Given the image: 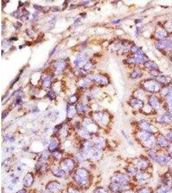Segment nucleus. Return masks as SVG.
Listing matches in <instances>:
<instances>
[{"label": "nucleus", "instance_id": "6ab92c4d", "mask_svg": "<svg viewBox=\"0 0 172 193\" xmlns=\"http://www.w3.org/2000/svg\"><path fill=\"white\" fill-rule=\"evenodd\" d=\"M49 191H57L61 189V185L56 181H53V182L49 183L47 186H46Z\"/></svg>", "mask_w": 172, "mask_h": 193}, {"label": "nucleus", "instance_id": "6e6552de", "mask_svg": "<svg viewBox=\"0 0 172 193\" xmlns=\"http://www.w3.org/2000/svg\"><path fill=\"white\" fill-rule=\"evenodd\" d=\"M156 122L159 124L171 125L172 124V116L170 115L168 112L160 115L157 117L155 119Z\"/></svg>", "mask_w": 172, "mask_h": 193}, {"label": "nucleus", "instance_id": "dca6fc26", "mask_svg": "<svg viewBox=\"0 0 172 193\" xmlns=\"http://www.w3.org/2000/svg\"><path fill=\"white\" fill-rule=\"evenodd\" d=\"M74 162L70 159H64L61 162V168L63 171H71L74 169Z\"/></svg>", "mask_w": 172, "mask_h": 193}, {"label": "nucleus", "instance_id": "c756f323", "mask_svg": "<svg viewBox=\"0 0 172 193\" xmlns=\"http://www.w3.org/2000/svg\"><path fill=\"white\" fill-rule=\"evenodd\" d=\"M138 171H139V169L137 167H135V166H132V167H129V168H128V169H127V171L129 173L135 174V175H136V174L138 173Z\"/></svg>", "mask_w": 172, "mask_h": 193}, {"label": "nucleus", "instance_id": "f03ea898", "mask_svg": "<svg viewBox=\"0 0 172 193\" xmlns=\"http://www.w3.org/2000/svg\"><path fill=\"white\" fill-rule=\"evenodd\" d=\"M74 180L81 186H86L89 183V173L85 169H80L76 172L74 176Z\"/></svg>", "mask_w": 172, "mask_h": 193}, {"label": "nucleus", "instance_id": "79ce46f5", "mask_svg": "<svg viewBox=\"0 0 172 193\" xmlns=\"http://www.w3.org/2000/svg\"><path fill=\"white\" fill-rule=\"evenodd\" d=\"M94 193H107L106 191L103 189H98Z\"/></svg>", "mask_w": 172, "mask_h": 193}, {"label": "nucleus", "instance_id": "0eeeda50", "mask_svg": "<svg viewBox=\"0 0 172 193\" xmlns=\"http://www.w3.org/2000/svg\"><path fill=\"white\" fill-rule=\"evenodd\" d=\"M112 180L114 183L121 184H128L130 180V178L125 174H117L112 178Z\"/></svg>", "mask_w": 172, "mask_h": 193}, {"label": "nucleus", "instance_id": "de8ad7c7", "mask_svg": "<svg viewBox=\"0 0 172 193\" xmlns=\"http://www.w3.org/2000/svg\"><path fill=\"white\" fill-rule=\"evenodd\" d=\"M170 172H171V175H172V163L170 164Z\"/></svg>", "mask_w": 172, "mask_h": 193}, {"label": "nucleus", "instance_id": "72a5a7b5", "mask_svg": "<svg viewBox=\"0 0 172 193\" xmlns=\"http://www.w3.org/2000/svg\"><path fill=\"white\" fill-rule=\"evenodd\" d=\"M84 61V59L83 58H79L78 59H76L74 61V64H75L76 66H79L80 64H81L82 63H83Z\"/></svg>", "mask_w": 172, "mask_h": 193}, {"label": "nucleus", "instance_id": "2f4dec72", "mask_svg": "<svg viewBox=\"0 0 172 193\" xmlns=\"http://www.w3.org/2000/svg\"><path fill=\"white\" fill-rule=\"evenodd\" d=\"M167 103V112L172 116V102H166Z\"/></svg>", "mask_w": 172, "mask_h": 193}, {"label": "nucleus", "instance_id": "f704fd0d", "mask_svg": "<svg viewBox=\"0 0 172 193\" xmlns=\"http://www.w3.org/2000/svg\"><path fill=\"white\" fill-rule=\"evenodd\" d=\"M165 137H166L168 141H169L170 143H172V131L168 132V133L166 134Z\"/></svg>", "mask_w": 172, "mask_h": 193}, {"label": "nucleus", "instance_id": "412c9836", "mask_svg": "<svg viewBox=\"0 0 172 193\" xmlns=\"http://www.w3.org/2000/svg\"><path fill=\"white\" fill-rule=\"evenodd\" d=\"M52 173L53 174V175H54L57 177L62 178L64 176V171H63V170L60 169L58 167H56V166H54V167L52 168Z\"/></svg>", "mask_w": 172, "mask_h": 193}, {"label": "nucleus", "instance_id": "37998d69", "mask_svg": "<svg viewBox=\"0 0 172 193\" xmlns=\"http://www.w3.org/2000/svg\"><path fill=\"white\" fill-rule=\"evenodd\" d=\"M77 159H78V160H84V157H83V155L81 154H79L77 155Z\"/></svg>", "mask_w": 172, "mask_h": 193}, {"label": "nucleus", "instance_id": "c9c22d12", "mask_svg": "<svg viewBox=\"0 0 172 193\" xmlns=\"http://www.w3.org/2000/svg\"><path fill=\"white\" fill-rule=\"evenodd\" d=\"M52 155L53 157L56 159H59L61 157V153H59V151H53Z\"/></svg>", "mask_w": 172, "mask_h": 193}, {"label": "nucleus", "instance_id": "ea45409f", "mask_svg": "<svg viewBox=\"0 0 172 193\" xmlns=\"http://www.w3.org/2000/svg\"><path fill=\"white\" fill-rule=\"evenodd\" d=\"M77 109L79 111H83L85 109V106L83 104H79L77 106Z\"/></svg>", "mask_w": 172, "mask_h": 193}, {"label": "nucleus", "instance_id": "a19ab883", "mask_svg": "<svg viewBox=\"0 0 172 193\" xmlns=\"http://www.w3.org/2000/svg\"><path fill=\"white\" fill-rule=\"evenodd\" d=\"M91 67H92L91 64L86 63L85 65V66H84V69H85V70H89L91 68Z\"/></svg>", "mask_w": 172, "mask_h": 193}, {"label": "nucleus", "instance_id": "a878e982", "mask_svg": "<svg viewBox=\"0 0 172 193\" xmlns=\"http://www.w3.org/2000/svg\"><path fill=\"white\" fill-rule=\"evenodd\" d=\"M160 94L164 99L168 97V94H169V86H164L162 87L161 90L160 91Z\"/></svg>", "mask_w": 172, "mask_h": 193}, {"label": "nucleus", "instance_id": "bb28decb", "mask_svg": "<svg viewBox=\"0 0 172 193\" xmlns=\"http://www.w3.org/2000/svg\"><path fill=\"white\" fill-rule=\"evenodd\" d=\"M164 28L165 29L168 33L172 32V20H168L164 25Z\"/></svg>", "mask_w": 172, "mask_h": 193}, {"label": "nucleus", "instance_id": "e433bc0d", "mask_svg": "<svg viewBox=\"0 0 172 193\" xmlns=\"http://www.w3.org/2000/svg\"><path fill=\"white\" fill-rule=\"evenodd\" d=\"M64 66V63L62 61H61L58 63V64L57 65V70H61Z\"/></svg>", "mask_w": 172, "mask_h": 193}, {"label": "nucleus", "instance_id": "39448f33", "mask_svg": "<svg viewBox=\"0 0 172 193\" xmlns=\"http://www.w3.org/2000/svg\"><path fill=\"white\" fill-rule=\"evenodd\" d=\"M139 126L141 131L149 132V133L152 134L155 133L157 132V129L146 120H141L139 122Z\"/></svg>", "mask_w": 172, "mask_h": 193}, {"label": "nucleus", "instance_id": "a18cd8bd", "mask_svg": "<svg viewBox=\"0 0 172 193\" xmlns=\"http://www.w3.org/2000/svg\"><path fill=\"white\" fill-rule=\"evenodd\" d=\"M123 193H134V192H133L132 191H129V190H128V191H126L123 192Z\"/></svg>", "mask_w": 172, "mask_h": 193}, {"label": "nucleus", "instance_id": "4c0bfd02", "mask_svg": "<svg viewBox=\"0 0 172 193\" xmlns=\"http://www.w3.org/2000/svg\"><path fill=\"white\" fill-rule=\"evenodd\" d=\"M167 151L168 153L172 157V143H170L169 146L167 147Z\"/></svg>", "mask_w": 172, "mask_h": 193}, {"label": "nucleus", "instance_id": "4468645a", "mask_svg": "<svg viewBox=\"0 0 172 193\" xmlns=\"http://www.w3.org/2000/svg\"><path fill=\"white\" fill-rule=\"evenodd\" d=\"M134 164L135 167L141 170L147 169L148 168H149V166L150 165V162H149L146 158L137 159V160H136Z\"/></svg>", "mask_w": 172, "mask_h": 193}, {"label": "nucleus", "instance_id": "473e14b6", "mask_svg": "<svg viewBox=\"0 0 172 193\" xmlns=\"http://www.w3.org/2000/svg\"><path fill=\"white\" fill-rule=\"evenodd\" d=\"M67 114L68 115V116H72V115H74V113H75V109L74 107L72 106H69L67 109Z\"/></svg>", "mask_w": 172, "mask_h": 193}, {"label": "nucleus", "instance_id": "f8f14e48", "mask_svg": "<svg viewBox=\"0 0 172 193\" xmlns=\"http://www.w3.org/2000/svg\"><path fill=\"white\" fill-rule=\"evenodd\" d=\"M157 140V144L161 148H166L170 144V142L168 141V139L165 136L160 134L157 136V137L156 138Z\"/></svg>", "mask_w": 172, "mask_h": 193}, {"label": "nucleus", "instance_id": "423d86ee", "mask_svg": "<svg viewBox=\"0 0 172 193\" xmlns=\"http://www.w3.org/2000/svg\"><path fill=\"white\" fill-rule=\"evenodd\" d=\"M110 189L114 193H123L126 191L129 190V187L128 184H121L113 182L110 184Z\"/></svg>", "mask_w": 172, "mask_h": 193}, {"label": "nucleus", "instance_id": "1a4fd4ad", "mask_svg": "<svg viewBox=\"0 0 172 193\" xmlns=\"http://www.w3.org/2000/svg\"><path fill=\"white\" fill-rule=\"evenodd\" d=\"M155 80L157 81L160 84H161L162 86H169L171 84V78L169 75L160 74L159 76L155 78Z\"/></svg>", "mask_w": 172, "mask_h": 193}, {"label": "nucleus", "instance_id": "cd10ccee", "mask_svg": "<svg viewBox=\"0 0 172 193\" xmlns=\"http://www.w3.org/2000/svg\"><path fill=\"white\" fill-rule=\"evenodd\" d=\"M142 75H143V74H142V72H141V70H136L133 71L130 77L133 79H137V78L142 77Z\"/></svg>", "mask_w": 172, "mask_h": 193}, {"label": "nucleus", "instance_id": "20e7f679", "mask_svg": "<svg viewBox=\"0 0 172 193\" xmlns=\"http://www.w3.org/2000/svg\"><path fill=\"white\" fill-rule=\"evenodd\" d=\"M156 48L160 50H169L172 52V37H168L166 39L157 41L155 43Z\"/></svg>", "mask_w": 172, "mask_h": 193}, {"label": "nucleus", "instance_id": "58836bf2", "mask_svg": "<svg viewBox=\"0 0 172 193\" xmlns=\"http://www.w3.org/2000/svg\"><path fill=\"white\" fill-rule=\"evenodd\" d=\"M48 97L50 98V99H51V100H53V99H55V97H56V95L54 93V92H50L48 93Z\"/></svg>", "mask_w": 172, "mask_h": 193}, {"label": "nucleus", "instance_id": "49530a36", "mask_svg": "<svg viewBox=\"0 0 172 193\" xmlns=\"http://www.w3.org/2000/svg\"><path fill=\"white\" fill-rule=\"evenodd\" d=\"M119 22H120V20H117V21H113V24H117V23H119Z\"/></svg>", "mask_w": 172, "mask_h": 193}, {"label": "nucleus", "instance_id": "7ed1b4c3", "mask_svg": "<svg viewBox=\"0 0 172 193\" xmlns=\"http://www.w3.org/2000/svg\"><path fill=\"white\" fill-rule=\"evenodd\" d=\"M143 87L144 90L150 93H159L161 90L162 86L156 81L155 79H150L144 82Z\"/></svg>", "mask_w": 172, "mask_h": 193}, {"label": "nucleus", "instance_id": "4be33fe9", "mask_svg": "<svg viewBox=\"0 0 172 193\" xmlns=\"http://www.w3.org/2000/svg\"><path fill=\"white\" fill-rule=\"evenodd\" d=\"M172 191L171 187L162 185L156 190V193H171Z\"/></svg>", "mask_w": 172, "mask_h": 193}, {"label": "nucleus", "instance_id": "b1692460", "mask_svg": "<svg viewBox=\"0 0 172 193\" xmlns=\"http://www.w3.org/2000/svg\"><path fill=\"white\" fill-rule=\"evenodd\" d=\"M92 79H94L95 81H97V82L99 83V84H101L102 85H105L107 84L106 79L102 76H100V75H94Z\"/></svg>", "mask_w": 172, "mask_h": 193}, {"label": "nucleus", "instance_id": "9d476101", "mask_svg": "<svg viewBox=\"0 0 172 193\" xmlns=\"http://www.w3.org/2000/svg\"><path fill=\"white\" fill-rule=\"evenodd\" d=\"M135 180L140 184H146L150 179V176L148 173L144 172L137 173L135 175Z\"/></svg>", "mask_w": 172, "mask_h": 193}, {"label": "nucleus", "instance_id": "f3484780", "mask_svg": "<svg viewBox=\"0 0 172 193\" xmlns=\"http://www.w3.org/2000/svg\"><path fill=\"white\" fill-rule=\"evenodd\" d=\"M34 181V176L31 173H29L25 175L24 180H23V184L24 186L29 187L31 186Z\"/></svg>", "mask_w": 172, "mask_h": 193}, {"label": "nucleus", "instance_id": "aec40b11", "mask_svg": "<svg viewBox=\"0 0 172 193\" xmlns=\"http://www.w3.org/2000/svg\"><path fill=\"white\" fill-rule=\"evenodd\" d=\"M144 66L146 69H148L149 71H151L153 70H159V66L156 63L152 61V60H148L147 62L144 63Z\"/></svg>", "mask_w": 172, "mask_h": 193}, {"label": "nucleus", "instance_id": "c03bdc74", "mask_svg": "<svg viewBox=\"0 0 172 193\" xmlns=\"http://www.w3.org/2000/svg\"><path fill=\"white\" fill-rule=\"evenodd\" d=\"M26 190H25V189H22V190L18 191L17 193H26Z\"/></svg>", "mask_w": 172, "mask_h": 193}, {"label": "nucleus", "instance_id": "393cba45", "mask_svg": "<svg viewBox=\"0 0 172 193\" xmlns=\"http://www.w3.org/2000/svg\"><path fill=\"white\" fill-rule=\"evenodd\" d=\"M57 146H58V142L57 140L53 139L51 142H50V144L48 146V150L51 152H53L57 149Z\"/></svg>", "mask_w": 172, "mask_h": 193}, {"label": "nucleus", "instance_id": "09e8293b", "mask_svg": "<svg viewBox=\"0 0 172 193\" xmlns=\"http://www.w3.org/2000/svg\"><path fill=\"white\" fill-rule=\"evenodd\" d=\"M171 59L172 60V52H171Z\"/></svg>", "mask_w": 172, "mask_h": 193}, {"label": "nucleus", "instance_id": "a211bd4d", "mask_svg": "<svg viewBox=\"0 0 172 193\" xmlns=\"http://www.w3.org/2000/svg\"><path fill=\"white\" fill-rule=\"evenodd\" d=\"M131 106L133 108L139 109L144 107V103L143 101L139 100L138 99H133L130 101Z\"/></svg>", "mask_w": 172, "mask_h": 193}, {"label": "nucleus", "instance_id": "5701e85b", "mask_svg": "<svg viewBox=\"0 0 172 193\" xmlns=\"http://www.w3.org/2000/svg\"><path fill=\"white\" fill-rule=\"evenodd\" d=\"M148 156L152 160L157 163V161L159 158V154L154 149H150V151L148 152Z\"/></svg>", "mask_w": 172, "mask_h": 193}, {"label": "nucleus", "instance_id": "2eb2a0df", "mask_svg": "<svg viewBox=\"0 0 172 193\" xmlns=\"http://www.w3.org/2000/svg\"><path fill=\"white\" fill-rule=\"evenodd\" d=\"M155 36L156 38L158 39V41L163 40L166 39L168 37V33L164 28L160 27L156 30L155 33Z\"/></svg>", "mask_w": 172, "mask_h": 193}, {"label": "nucleus", "instance_id": "f257e3e1", "mask_svg": "<svg viewBox=\"0 0 172 193\" xmlns=\"http://www.w3.org/2000/svg\"><path fill=\"white\" fill-rule=\"evenodd\" d=\"M138 137L140 141L144 143L145 146L150 149H154L157 146V140L154 136V134L149 133V132L141 131L138 134Z\"/></svg>", "mask_w": 172, "mask_h": 193}, {"label": "nucleus", "instance_id": "9b49d317", "mask_svg": "<svg viewBox=\"0 0 172 193\" xmlns=\"http://www.w3.org/2000/svg\"><path fill=\"white\" fill-rule=\"evenodd\" d=\"M148 103L150 106L154 109L155 110H159L161 107V104L160 101L157 97L155 96H150L148 99Z\"/></svg>", "mask_w": 172, "mask_h": 193}, {"label": "nucleus", "instance_id": "7c9ffc66", "mask_svg": "<svg viewBox=\"0 0 172 193\" xmlns=\"http://www.w3.org/2000/svg\"><path fill=\"white\" fill-rule=\"evenodd\" d=\"M51 78L50 77H46L43 79V85L46 87H48L51 84Z\"/></svg>", "mask_w": 172, "mask_h": 193}, {"label": "nucleus", "instance_id": "c85d7f7f", "mask_svg": "<svg viewBox=\"0 0 172 193\" xmlns=\"http://www.w3.org/2000/svg\"><path fill=\"white\" fill-rule=\"evenodd\" d=\"M137 193H153V192L150 188L142 187L137 191Z\"/></svg>", "mask_w": 172, "mask_h": 193}, {"label": "nucleus", "instance_id": "ddd939ff", "mask_svg": "<svg viewBox=\"0 0 172 193\" xmlns=\"http://www.w3.org/2000/svg\"><path fill=\"white\" fill-rule=\"evenodd\" d=\"M172 157L168 153L159 154V158L157 163L160 165L171 164L172 162Z\"/></svg>", "mask_w": 172, "mask_h": 193}]
</instances>
